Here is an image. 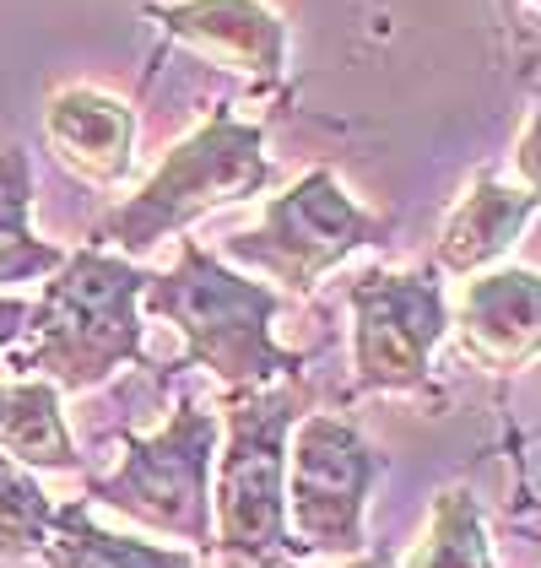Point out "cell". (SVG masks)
I'll return each instance as SVG.
<instances>
[{
    "mask_svg": "<svg viewBox=\"0 0 541 568\" xmlns=\"http://www.w3.org/2000/svg\"><path fill=\"white\" fill-rule=\"evenodd\" d=\"M44 141L71 179L114 190L135 169V109L103 88H60L44 103Z\"/></svg>",
    "mask_w": 541,
    "mask_h": 568,
    "instance_id": "cell-10",
    "label": "cell"
},
{
    "mask_svg": "<svg viewBox=\"0 0 541 568\" xmlns=\"http://www.w3.org/2000/svg\"><path fill=\"white\" fill-rule=\"evenodd\" d=\"M537 217V190L531 184H509L498 174H477V184L455 201V212L439 227V250H433V271L450 276H477L498 265L520 233Z\"/></svg>",
    "mask_w": 541,
    "mask_h": 568,
    "instance_id": "cell-12",
    "label": "cell"
},
{
    "mask_svg": "<svg viewBox=\"0 0 541 568\" xmlns=\"http://www.w3.org/2000/svg\"><path fill=\"white\" fill-rule=\"evenodd\" d=\"M223 417L180 395L157 434H120V466L88 477V504L114 509L157 536H174L206 558L212 547V460H217Z\"/></svg>",
    "mask_w": 541,
    "mask_h": 568,
    "instance_id": "cell-5",
    "label": "cell"
},
{
    "mask_svg": "<svg viewBox=\"0 0 541 568\" xmlns=\"http://www.w3.org/2000/svg\"><path fill=\"white\" fill-rule=\"evenodd\" d=\"M460 347L471 363H482L488 374H520L541 342V282L537 271L509 265V271H482L466 282L460 308Z\"/></svg>",
    "mask_w": 541,
    "mask_h": 568,
    "instance_id": "cell-11",
    "label": "cell"
},
{
    "mask_svg": "<svg viewBox=\"0 0 541 568\" xmlns=\"http://www.w3.org/2000/svg\"><path fill=\"white\" fill-rule=\"evenodd\" d=\"M520 179L537 190V114H525V135H520Z\"/></svg>",
    "mask_w": 541,
    "mask_h": 568,
    "instance_id": "cell-21",
    "label": "cell"
},
{
    "mask_svg": "<svg viewBox=\"0 0 541 568\" xmlns=\"http://www.w3.org/2000/svg\"><path fill=\"white\" fill-rule=\"evenodd\" d=\"M309 412L304 374L270 379L255 390H227L223 438L212 460V547L206 558L223 568L298 564L287 536V434Z\"/></svg>",
    "mask_w": 541,
    "mask_h": 568,
    "instance_id": "cell-3",
    "label": "cell"
},
{
    "mask_svg": "<svg viewBox=\"0 0 541 568\" xmlns=\"http://www.w3.org/2000/svg\"><path fill=\"white\" fill-rule=\"evenodd\" d=\"M0 449L28 466V471H54L76 477L88 455L76 449V434L60 412V390L49 379H11L0 385Z\"/></svg>",
    "mask_w": 541,
    "mask_h": 568,
    "instance_id": "cell-14",
    "label": "cell"
},
{
    "mask_svg": "<svg viewBox=\"0 0 541 568\" xmlns=\"http://www.w3.org/2000/svg\"><path fill=\"white\" fill-rule=\"evenodd\" d=\"M396 564V552L390 547H368V552H358V558H341V564H276V568H390Z\"/></svg>",
    "mask_w": 541,
    "mask_h": 568,
    "instance_id": "cell-20",
    "label": "cell"
},
{
    "mask_svg": "<svg viewBox=\"0 0 541 568\" xmlns=\"http://www.w3.org/2000/svg\"><path fill=\"white\" fill-rule=\"evenodd\" d=\"M141 17L163 39L195 49L206 65L244 77L255 92H276L287 77V22L266 0H146Z\"/></svg>",
    "mask_w": 541,
    "mask_h": 568,
    "instance_id": "cell-9",
    "label": "cell"
},
{
    "mask_svg": "<svg viewBox=\"0 0 541 568\" xmlns=\"http://www.w3.org/2000/svg\"><path fill=\"white\" fill-rule=\"evenodd\" d=\"M54 498L44 493L39 471L17 466L0 449V564H33L44 552Z\"/></svg>",
    "mask_w": 541,
    "mask_h": 568,
    "instance_id": "cell-17",
    "label": "cell"
},
{
    "mask_svg": "<svg viewBox=\"0 0 541 568\" xmlns=\"http://www.w3.org/2000/svg\"><path fill=\"white\" fill-rule=\"evenodd\" d=\"M261 190H270V158L266 131L255 120H238L233 109H212L206 125L174 141L135 195H125L114 212L92 222L88 244H103L114 255H146L163 239L190 233L201 217L244 206Z\"/></svg>",
    "mask_w": 541,
    "mask_h": 568,
    "instance_id": "cell-4",
    "label": "cell"
},
{
    "mask_svg": "<svg viewBox=\"0 0 541 568\" xmlns=\"http://www.w3.org/2000/svg\"><path fill=\"white\" fill-rule=\"evenodd\" d=\"M503 44H509V65L514 77L531 88L537 82V44H541V0H493Z\"/></svg>",
    "mask_w": 541,
    "mask_h": 568,
    "instance_id": "cell-18",
    "label": "cell"
},
{
    "mask_svg": "<svg viewBox=\"0 0 541 568\" xmlns=\"http://www.w3.org/2000/svg\"><path fill=\"white\" fill-rule=\"evenodd\" d=\"M287 304H293L287 293L201 250V239H180V261L169 271H146V287H141V308L184 336L180 363L169 374L206 368L223 390H255L270 379L304 374L309 357L270 336L276 314Z\"/></svg>",
    "mask_w": 541,
    "mask_h": 568,
    "instance_id": "cell-2",
    "label": "cell"
},
{
    "mask_svg": "<svg viewBox=\"0 0 541 568\" xmlns=\"http://www.w3.org/2000/svg\"><path fill=\"white\" fill-rule=\"evenodd\" d=\"M353 308V395L433 390V352L450 336L439 271L368 265L347 282Z\"/></svg>",
    "mask_w": 541,
    "mask_h": 568,
    "instance_id": "cell-8",
    "label": "cell"
},
{
    "mask_svg": "<svg viewBox=\"0 0 541 568\" xmlns=\"http://www.w3.org/2000/svg\"><path fill=\"white\" fill-rule=\"evenodd\" d=\"M390 568H498L488 525H482V509H477V493L460 487V481L439 487L417 552H411V558H396Z\"/></svg>",
    "mask_w": 541,
    "mask_h": 568,
    "instance_id": "cell-16",
    "label": "cell"
},
{
    "mask_svg": "<svg viewBox=\"0 0 541 568\" xmlns=\"http://www.w3.org/2000/svg\"><path fill=\"white\" fill-rule=\"evenodd\" d=\"M396 233L390 217L363 212L330 169H309L298 184L270 195L249 233L223 239V261L244 271H266L276 293L304 298L358 250H385Z\"/></svg>",
    "mask_w": 541,
    "mask_h": 568,
    "instance_id": "cell-6",
    "label": "cell"
},
{
    "mask_svg": "<svg viewBox=\"0 0 541 568\" xmlns=\"http://www.w3.org/2000/svg\"><path fill=\"white\" fill-rule=\"evenodd\" d=\"M44 568H201L195 547H163V541H146V536H120L109 525L92 520V504H54V520H49Z\"/></svg>",
    "mask_w": 541,
    "mask_h": 568,
    "instance_id": "cell-13",
    "label": "cell"
},
{
    "mask_svg": "<svg viewBox=\"0 0 541 568\" xmlns=\"http://www.w3.org/2000/svg\"><path fill=\"white\" fill-rule=\"evenodd\" d=\"M385 477V455L336 412H304L287 434V536L298 558L368 552V498Z\"/></svg>",
    "mask_w": 541,
    "mask_h": 568,
    "instance_id": "cell-7",
    "label": "cell"
},
{
    "mask_svg": "<svg viewBox=\"0 0 541 568\" xmlns=\"http://www.w3.org/2000/svg\"><path fill=\"white\" fill-rule=\"evenodd\" d=\"M39 282L44 293L28 308V325L17 336L22 347H6L17 379H49L60 395H88L109 385L120 368L146 363L141 352L146 271L131 255L82 244Z\"/></svg>",
    "mask_w": 541,
    "mask_h": 568,
    "instance_id": "cell-1",
    "label": "cell"
},
{
    "mask_svg": "<svg viewBox=\"0 0 541 568\" xmlns=\"http://www.w3.org/2000/svg\"><path fill=\"white\" fill-rule=\"evenodd\" d=\"M65 261L60 244L33 233V158L28 146H0V293L39 282Z\"/></svg>",
    "mask_w": 541,
    "mask_h": 568,
    "instance_id": "cell-15",
    "label": "cell"
},
{
    "mask_svg": "<svg viewBox=\"0 0 541 568\" xmlns=\"http://www.w3.org/2000/svg\"><path fill=\"white\" fill-rule=\"evenodd\" d=\"M28 298L22 293H0V352L17 347V336H22V325H28Z\"/></svg>",
    "mask_w": 541,
    "mask_h": 568,
    "instance_id": "cell-19",
    "label": "cell"
}]
</instances>
